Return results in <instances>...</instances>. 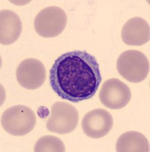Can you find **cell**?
I'll return each instance as SVG.
<instances>
[{"mask_svg":"<svg viewBox=\"0 0 150 152\" xmlns=\"http://www.w3.org/2000/svg\"><path fill=\"white\" fill-rule=\"evenodd\" d=\"M50 85L63 100L78 103L96 94L102 76L96 58L86 51L62 54L50 69Z\"/></svg>","mask_w":150,"mask_h":152,"instance_id":"1","label":"cell"},{"mask_svg":"<svg viewBox=\"0 0 150 152\" xmlns=\"http://www.w3.org/2000/svg\"><path fill=\"white\" fill-rule=\"evenodd\" d=\"M33 111L24 105L7 109L1 117V124L6 132L14 136H23L30 132L36 125Z\"/></svg>","mask_w":150,"mask_h":152,"instance_id":"2","label":"cell"},{"mask_svg":"<svg viewBox=\"0 0 150 152\" xmlns=\"http://www.w3.org/2000/svg\"><path fill=\"white\" fill-rule=\"evenodd\" d=\"M117 69L127 81L139 83L145 80L149 73V61L139 50H127L118 57Z\"/></svg>","mask_w":150,"mask_h":152,"instance_id":"3","label":"cell"},{"mask_svg":"<svg viewBox=\"0 0 150 152\" xmlns=\"http://www.w3.org/2000/svg\"><path fill=\"white\" fill-rule=\"evenodd\" d=\"M67 21L64 9L50 6L42 9L37 14L34 20V28L36 33L43 37H55L62 33Z\"/></svg>","mask_w":150,"mask_h":152,"instance_id":"4","label":"cell"},{"mask_svg":"<svg viewBox=\"0 0 150 152\" xmlns=\"http://www.w3.org/2000/svg\"><path fill=\"white\" fill-rule=\"evenodd\" d=\"M78 121V110L68 103L59 101L52 106L51 116L46 123V128L52 132L64 135L74 131Z\"/></svg>","mask_w":150,"mask_h":152,"instance_id":"5","label":"cell"},{"mask_svg":"<svg viewBox=\"0 0 150 152\" xmlns=\"http://www.w3.org/2000/svg\"><path fill=\"white\" fill-rule=\"evenodd\" d=\"M99 99L104 106L112 110L124 108L131 99V91L128 85L117 78L105 81L99 92Z\"/></svg>","mask_w":150,"mask_h":152,"instance_id":"6","label":"cell"},{"mask_svg":"<svg viewBox=\"0 0 150 152\" xmlns=\"http://www.w3.org/2000/svg\"><path fill=\"white\" fill-rule=\"evenodd\" d=\"M46 78V69L43 62L29 58L21 62L16 70V78L20 85L28 90L40 88Z\"/></svg>","mask_w":150,"mask_h":152,"instance_id":"7","label":"cell"},{"mask_svg":"<svg viewBox=\"0 0 150 152\" xmlns=\"http://www.w3.org/2000/svg\"><path fill=\"white\" fill-rule=\"evenodd\" d=\"M113 123L110 113L104 109H95L85 115L82 120V129L90 138H101L111 131Z\"/></svg>","mask_w":150,"mask_h":152,"instance_id":"8","label":"cell"},{"mask_svg":"<svg viewBox=\"0 0 150 152\" xmlns=\"http://www.w3.org/2000/svg\"><path fill=\"white\" fill-rule=\"evenodd\" d=\"M121 38L128 45H143L149 41V24L140 17L132 18L124 24L121 31Z\"/></svg>","mask_w":150,"mask_h":152,"instance_id":"9","label":"cell"},{"mask_svg":"<svg viewBox=\"0 0 150 152\" xmlns=\"http://www.w3.org/2000/svg\"><path fill=\"white\" fill-rule=\"evenodd\" d=\"M22 31L20 17L13 11L2 10L0 13V42L10 45L17 41Z\"/></svg>","mask_w":150,"mask_h":152,"instance_id":"10","label":"cell"},{"mask_svg":"<svg viewBox=\"0 0 150 152\" xmlns=\"http://www.w3.org/2000/svg\"><path fill=\"white\" fill-rule=\"evenodd\" d=\"M149 142L145 135L136 131L124 133L116 143L117 152H149Z\"/></svg>","mask_w":150,"mask_h":152,"instance_id":"11","label":"cell"},{"mask_svg":"<svg viewBox=\"0 0 150 152\" xmlns=\"http://www.w3.org/2000/svg\"><path fill=\"white\" fill-rule=\"evenodd\" d=\"M35 152H64L65 146L60 138L52 135L40 138L34 146Z\"/></svg>","mask_w":150,"mask_h":152,"instance_id":"12","label":"cell"}]
</instances>
